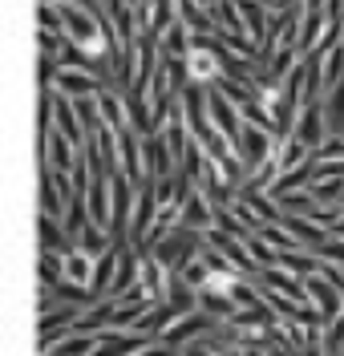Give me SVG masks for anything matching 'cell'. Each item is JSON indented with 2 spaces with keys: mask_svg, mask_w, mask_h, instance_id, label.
I'll return each mask as SVG.
<instances>
[{
  "mask_svg": "<svg viewBox=\"0 0 344 356\" xmlns=\"http://www.w3.org/2000/svg\"><path fill=\"white\" fill-rule=\"evenodd\" d=\"M324 106L320 102H308V110L300 113L296 122V138L308 146V150H324Z\"/></svg>",
  "mask_w": 344,
  "mask_h": 356,
  "instance_id": "277c9868",
  "label": "cell"
},
{
  "mask_svg": "<svg viewBox=\"0 0 344 356\" xmlns=\"http://www.w3.org/2000/svg\"><path fill=\"white\" fill-rule=\"evenodd\" d=\"M235 4H239V13L247 17V37L259 41V37L268 33V21H263V17H268V8H263V0H235Z\"/></svg>",
  "mask_w": 344,
  "mask_h": 356,
  "instance_id": "30bf717a",
  "label": "cell"
},
{
  "mask_svg": "<svg viewBox=\"0 0 344 356\" xmlns=\"http://www.w3.org/2000/svg\"><path fill=\"white\" fill-rule=\"evenodd\" d=\"M203 239H206V235H199V231L183 227L179 235H170L166 243H158V259H162L166 267H179V271H183L186 264H195L190 255H203V251H206Z\"/></svg>",
  "mask_w": 344,
  "mask_h": 356,
  "instance_id": "7a4b0ae2",
  "label": "cell"
},
{
  "mask_svg": "<svg viewBox=\"0 0 344 356\" xmlns=\"http://www.w3.org/2000/svg\"><path fill=\"white\" fill-rule=\"evenodd\" d=\"M183 69H186V81H190V86H215V81H223V73H227V57L219 53V44L195 37Z\"/></svg>",
  "mask_w": 344,
  "mask_h": 356,
  "instance_id": "6da1fadb",
  "label": "cell"
},
{
  "mask_svg": "<svg viewBox=\"0 0 344 356\" xmlns=\"http://www.w3.org/2000/svg\"><path fill=\"white\" fill-rule=\"evenodd\" d=\"M61 259H65V284H85V288H90V284H93V271H97V259H93L90 251L73 243Z\"/></svg>",
  "mask_w": 344,
  "mask_h": 356,
  "instance_id": "5b68a950",
  "label": "cell"
},
{
  "mask_svg": "<svg viewBox=\"0 0 344 356\" xmlns=\"http://www.w3.org/2000/svg\"><path fill=\"white\" fill-rule=\"evenodd\" d=\"M304 288H308V296L320 304V316H324V320H336V316H344V312H341V300H336V291L328 288L320 275H308V280H304Z\"/></svg>",
  "mask_w": 344,
  "mask_h": 356,
  "instance_id": "ba28073f",
  "label": "cell"
},
{
  "mask_svg": "<svg viewBox=\"0 0 344 356\" xmlns=\"http://www.w3.org/2000/svg\"><path fill=\"white\" fill-rule=\"evenodd\" d=\"M41 239H45V251H69V231H57V219H41Z\"/></svg>",
  "mask_w": 344,
  "mask_h": 356,
  "instance_id": "8fae6325",
  "label": "cell"
},
{
  "mask_svg": "<svg viewBox=\"0 0 344 356\" xmlns=\"http://www.w3.org/2000/svg\"><path fill=\"white\" fill-rule=\"evenodd\" d=\"M279 264L288 267V271H304V275H308V271H316V264H320V259H316V255H292V251H288Z\"/></svg>",
  "mask_w": 344,
  "mask_h": 356,
  "instance_id": "9a60e30c",
  "label": "cell"
},
{
  "mask_svg": "<svg viewBox=\"0 0 344 356\" xmlns=\"http://www.w3.org/2000/svg\"><path fill=\"white\" fill-rule=\"evenodd\" d=\"M57 86H61V93H73V97H97L101 93V81H93L90 73H81V69H61V77H57Z\"/></svg>",
  "mask_w": 344,
  "mask_h": 356,
  "instance_id": "52a82bcc",
  "label": "cell"
},
{
  "mask_svg": "<svg viewBox=\"0 0 344 356\" xmlns=\"http://www.w3.org/2000/svg\"><path fill=\"white\" fill-rule=\"evenodd\" d=\"M90 219L97 227L110 222V211H106V170H90Z\"/></svg>",
  "mask_w": 344,
  "mask_h": 356,
  "instance_id": "9c48e42d",
  "label": "cell"
},
{
  "mask_svg": "<svg viewBox=\"0 0 344 356\" xmlns=\"http://www.w3.org/2000/svg\"><path fill=\"white\" fill-rule=\"evenodd\" d=\"M142 356H170V353H166V348H146Z\"/></svg>",
  "mask_w": 344,
  "mask_h": 356,
  "instance_id": "2e32d148",
  "label": "cell"
},
{
  "mask_svg": "<svg viewBox=\"0 0 344 356\" xmlns=\"http://www.w3.org/2000/svg\"><path fill=\"white\" fill-rule=\"evenodd\" d=\"M206 110H211V122H215V130L223 134V138H227L231 146H239V122H235V102H227V97H223V93H211V97H206Z\"/></svg>",
  "mask_w": 344,
  "mask_h": 356,
  "instance_id": "3957f363",
  "label": "cell"
},
{
  "mask_svg": "<svg viewBox=\"0 0 344 356\" xmlns=\"http://www.w3.org/2000/svg\"><path fill=\"white\" fill-rule=\"evenodd\" d=\"M341 191H344L341 178H316V182H312V195H316V202H332V199H341Z\"/></svg>",
  "mask_w": 344,
  "mask_h": 356,
  "instance_id": "4fadbf2b",
  "label": "cell"
},
{
  "mask_svg": "<svg viewBox=\"0 0 344 356\" xmlns=\"http://www.w3.org/2000/svg\"><path fill=\"white\" fill-rule=\"evenodd\" d=\"M328 122H332V130L336 134L344 130V81L332 89V97H328Z\"/></svg>",
  "mask_w": 344,
  "mask_h": 356,
  "instance_id": "5bb4252c",
  "label": "cell"
},
{
  "mask_svg": "<svg viewBox=\"0 0 344 356\" xmlns=\"http://www.w3.org/2000/svg\"><path fill=\"white\" fill-rule=\"evenodd\" d=\"M77 247H85V251H90L93 259H97V255H106V247H110V243H106L101 227H93V222H90V227H85V231L77 235Z\"/></svg>",
  "mask_w": 344,
  "mask_h": 356,
  "instance_id": "7c38bea8",
  "label": "cell"
},
{
  "mask_svg": "<svg viewBox=\"0 0 344 356\" xmlns=\"http://www.w3.org/2000/svg\"><path fill=\"white\" fill-rule=\"evenodd\" d=\"M45 138V166L49 170H57V175H69V166H73V142H69L61 130H49V134H41Z\"/></svg>",
  "mask_w": 344,
  "mask_h": 356,
  "instance_id": "8992f818",
  "label": "cell"
},
{
  "mask_svg": "<svg viewBox=\"0 0 344 356\" xmlns=\"http://www.w3.org/2000/svg\"><path fill=\"white\" fill-rule=\"evenodd\" d=\"M332 235H341V239H344V219L336 222V227H332Z\"/></svg>",
  "mask_w": 344,
  "mask_h": 356,
  "instance_id": "e0dca14e",
  "label": "cell"
}]
</instances>
